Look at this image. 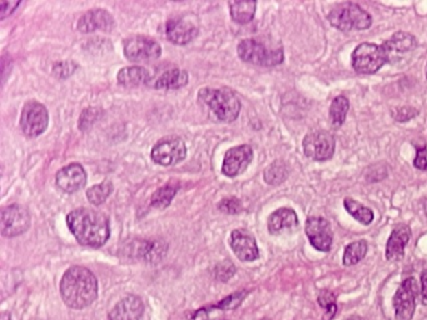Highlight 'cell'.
Wrapping results in <instances>:
<instances>
[{"mask_svg":"<svg viewBox=\"0 0 427 320\" xmlns=\"http://www.w3.org/2000/svg\"><path fill=\"white\" fill-rule=\"evenodd\" d=\"M66 224L82 245L101 248L110 235L109 220L101 211L80 208L66 215Z\"/></svg>","mask_w":427,"mask_h":320,"instance_id":"cell-1","label":"cell"},{"mask_svg":"<svg viewBox=\"0 0 427 320\" xmlns=\"http://www.w3.org/2000/svg\"><path fill=\"white\" fill-rule=\"evenodd\" d=\"M60 295L72 309H84L93 304L98 297V280L84 267H72L66 270L59 284Z\"/></svg>","mask_w":427,"mask_h":320,"instance_id":"cell-2","label":"cell"},{"mask_svg":"<svg viewBox=\"0 0 427 320\" xmlns=\"http://www.w3.org/2000/svg\"><path fill=\"white\" fill-rule=\"evenodd\" d=\"M198 98L221 122L231 123L239 116L241 103L231 90L203 88L198 93Z\"/></svg>","mask_w":427,"mask_h":320,"instance_id":"cell-3","label":"cell"},{"mask_svg":"<svg viewBox=\"0 0 427 320\" xmlns=\"http://www.w3.org/2000/svg\"><path fill=\"white\" fill-rule=\"evenodd\" d=\"M239 57L254 66H275L283 62L282 46H272L258 39H245L239 44Z\"/></svg>","mask_w":427,"mask_h":320,"instance_id":"cell-4","label":"cell"},{"mask_svg":"<svg viewBox=\"0 0 427 320\" xmlns=\"http://www.w3.org/2000/svg\"><path fill=\"white\" fill-rule=\"evenodd\" d=\"M327 19L332 27L342 31L369 29L372 25V16L355 3H342L336 5L330 12Z\"/></svg>","mask_w":427,"mask_h":320,"instance_id":"cell-5","label":"cell"},{"mask_svg":"<svg viewBox=\"0 0 427 320\" xmlns=\"http://www.w3.org/2000/svg\"><path fill=\"white\" fill-rule=\"evenodd\" d=\"M351 62L356 73L374 74L387 63V57L381 45L362 43L352 53Z\"/></svg>","mask_w":427,"mask_h":320,"instance_id":"cell-6","label":"cell"},{"mask_svg":"<svg viewBox=\"0 0 427 320\" xmlns=\"http://www.w3.org/2000/svg\"><path fill=\"white\" fill-rule=\"evenodd\" d=\"M21 128L23 133L29 137L36 138L43 134L49 124V114L48 110L36 101H30L24 105L21 116Z\"/></svg>","mask_w":427,"mask_h":320,"instance_id":"cell-7","label":"cell"},{"mask_svg":"<svg viewBox=\"0 0 427 320\" xmlns=\"http://www.w3.org/2000/svg\"><path fill=\"white\" fill-rule=\"evenodd\" d=\"M187 155V148L184 142L181 138L177 137H168V138L160 139V142L156 143L153 146L152 160L154 163L163 165V167H172L182 160H184Z\"/></svg>","mask_w":427,"mask_h":320,"instance_id":"cell-8","label":"cell"},{"mask_svg":"<svg viewBox=\"0 0 427 320\" xmlns=\"http://www.w3.org/2000/svg\"><path fill=\"white\" fill-rule=\"evenodd\" d=\"M302 146L307 158L315 161H326L333 157L336 140L328 131H313L304 137Z\"/></svg>","mask_w":427,"mask_h":320,"instance_id":"cell-9","label":"cell"},{"mask_svg":"<svg viewBox=\"0 0 427 320\" xmlns=\"http://www.w3.org/2000/svg\"><path fill=\"white\" fill-rule=\"evenodd\" d=\"M419 285L415 278H407L398 286L393 297V308L398 320H411L416 310Z\"/></svg>","mask_w":427,"mask_h":320,"instance_id":"cell-10","label":"cell"},{"mask_svg":"<svg viewBox=\"0 0 427 320\" xmlns=\"http://www.w3.org/2000/svg\"><path fill=\"white\" fill-rule=\"evenodd\" d=\"M30 226V214L22 205L13 204L1 211V234L8 238L25 233Z\"/></svg>","mask_w":427,"mask_h":320,"instance_id":"cell-11","label":"cell"},{"mask_svg":"<svg viewBox=\"0 0 427 320\" xmlns=\"http://www.w3.org/2000/svg\"><path fill=\"white\" fill-rule=\"evenodd\" d=\"M160 54L162 48L160 44L151 38L137 36L124 40V55L134 63L158 59Z\"/></svg>","mask_w":427,"mask_h":320,"instance_id":"cell-12","label":"cell"},{"mask_svg":"<svg viewBox=\"0 0 427 320\" xmlns=\"http://www.w3.org/2000/svg\"><path fill=\"white\" fill-rule=\"evenodd\" d=\"M306 235L312 247L327 253L331 250L333 241L332 226L327 219L311 217L306 222Z\"/></svg>","mask_w":427,"mask_h":320,"instance_id":"cell-13","label":"cell"},{"mask_svg":"<svg viewBox=\"0 0 427 320\" xmlns=\"http://www.w3.org/2000/svg\"><path fill=\"white\" fill-rule=\"evenodd\" d=\"M254 159V150L249 146H239L231 148L225 155L222 173L233 178L242 174Z\"/></svg>","mask_w":427,"mask_h":320,"instance_id":"cell-14","label":"cell"},{"mask_svg":"<svg viewBox=\"0 0 427 320\" xmlns=\"http://www.w3.org/2000/svg\"><path fill=\"white\" fill-rule=\"evenodd\" d=\"M124 252L131 256L132 259H141L145 262H158L167 252V244L163 241L156 240H136L132 241Z\"/></svg>","mask_w":427,"mask_h":320,"instance_id":"cell-15","label":"cell"},{"mask_svg":"<svg viewBox=\"0 0 427 320\" xmlns=\"http://www.w3.org/2000/svg\"><path fill=\"white\" fill-rule=\"evenodd\" d=\"M230 244L233 253L242 262H254L260 258V250L254 235L245 229L233 230Z\"/></svg>","mask_w":427,"mask_h":320,"instance_id":"cell-16","label":"cell"},{"mask_svg":"<svg viewBox=\"0 0 427 320\" xmlns=\"http://www.w3.org/2000/svg\"><path fill=\"white\" fill-rule=\"evenodd\" d=\"M56 183L59 189L66 193H75L87 183V173L78 163H73L62 168L56 175Z\"/></svg>","mask_w":427,"mask_h":320,"instance_id":"cell-17","label":"cell"},{"mask_svg":"<svg viewBox=\"0 0 427 320\" xmlns=\"http://www.w3.org/2000/svg\"><path fill=\"white\" fill-rule=\"evenodd\" d=\"M167 38L177 45H184L198 36V27L188 18L178 16L167 23Z\"/></svg>","mask_w":427,"mask_h":320,"instance_id":"cell-18","label":"cell"},{"mask_svg":"<svg viewBox=\"0 0 427 320\" xmlns=\"http://www.w3.org/2000/svg\"><path fill=\"white\" fill-rule=\"evenodd\" d=\"M381 46L386 53L387 63H395L402 55H405L406 53L413 51L417 46V39L410 33L398 31Z\"/></svg>","mask_w":427,"mask_h":320,"instance_id":"cell-19","label":"cell"},{"mask_svg":"<svg viewBox=\"0 0 427 320\" xmlns=\"http://www.w3.org/2000/svg\"><path fill=\"white\" fill-rule=\"evenodd\" d=\"M114 24V18L106 9H92L80 18L77 28L82 33H92L95 30L112 31Z\"/></svg>","mask_w":427,"mask_h":320,"instance_id":"cell-20","label":"cell"},{"mask_svg":"<svg viewBox=\"0 0 427 320\" xmlns=\"http://www.w3.org/2000/svg\"><path fill=\"white\" fill-rule=\"evenodd\" d=\"M145 312L142 299L130 295L117 303L109 313V320H141Z\"/></svg>","mask_w":427,"mask_h":320,"instance_id":"cell-21","label":"cell"},{"mask_svg":"<svg viewBox=\"0 0 427 320\" xmlns=\"http://www.w3.org/2000/svg\"><path fill=\"white\" fill-rule=\"evenodd\" d=\"M411 239V230L406 226H398L392 230L386 244V259L390 262H398L405 255V248Z\"/></svg>","mask_w":427,"mask_h":320,"instance_id":"cell-22","label":"cell"},{"mask_svg":"<svg viewBox=\"0 0 427 320\" xmlns=\"http://www.w3.org/2000/svg\"><path fill=\"white\" fill-rule=\"evenodd\" d=\"M298 226L296 211L290 208H281L273 211L268 218V230L273 235L291 232Z\"/></svg>","mask_w":427,"mask_h":320,"instance_id":"cell-23","label":"cell"},{"mask_svg":"<svg viewBox=\"0 0 427 320\" xmlns=\"http://www.w3.org/2000/svg\"><path fill=\"white\" fill-rule=\"evenodd\" d=\"M151 73L142 66H125L117 74V80L123 87H138L148 83Z\"/></svg>","mask_w":427,"mask_h":320,"instance_id":"cell-24","label":"cell"},{"mask_svg":"<svg viewBox=\"0 0 427 320\" xmlns=\"http://www.w3.org/2000/svg\"><path fill=\"white\" fill-rule=\"evenodd\" d=\"M188 83V73L182 69H171L166 73L162 74L158 79L156 80L153 87L163 90H172L187 85Z\"/></svg>","mask_w":427,"mask_h":320,"instance_id":"cell-25","label":"cell"},{"mask_svg":"<svg viewBox=\"0 0 427 320\" xmlns=\"http://www.w3.org/2000/svg\"><path fill=\"white\" fill-rule=\"evenodd\" d=\"M232 19L239 24H246L254 19L256 13V1H230Z\"/></svg>","mask_w":427,"mask_h":320,"instance_id":"cell-26","label":"cell"},{"mask_svg":"<svg viewBox=\"0 0 427 320\" xmlns=\"http://www.w3.org/2000/svg\"><path fill=\"white\" fill-rule=\"evenodd\" d=\"M343 205L354 218L360 222L363 226H369L374 222V211H371L367 206L362 205L361 203L356 202L352 198H345Z\"/></svg>","mask_w":427,"mask_h":320,"instance_id":"cell-27","label":"cell"},{"mask_svg":"<svg viewBox=\"0 0 427 320\" xmlns=\"http://www.w3.org/2000/svg\"><path fill=\"white\" fill-rule=\"evenodd\" d=\"M367 254V243L366 240H356L354 243L348 244L345 248V253H343V259L342 263L346 267H352L357 263L361 262L362 259Z\"/></svg>","mask_w":427,"mask_h":320,"instance_id":"cell-28","label":"cell"},{"mask_svg":"<svg viewBox=\"0 0 427 320\" xmlns=\"http://www.w3.org/2000/svg\"><path fill=\"white\" fill-rule=\"evenodd\" d=\"M350 109V102L343 95L336 96L330 107V119L333 126H341L345 123Z\"/></svg>","mask_w":427,"mask_h":320,"instance_id":"cell-29","label":"cell"},{"mask_svg":"<svg viewBox=\"0 0 427 320\" xmlns=\"http://www.w3.org/2000/svg\"><path fill=\"white\" fill-rule=\"evenodd\" d=\"M178 191V184L175 183H168L166 185H163L162 188L157 190L153 194L151 199V205L153 208H158V209H164L169 204L172 203L174 196Z\"/></svg>","mask_w":427,"mask_h":320,"instance_id":"cell-30","label":"cell"},{"mask_svg":"<svg viewBox=\"0 0 427 320\" xmlns=\"http://www.w3.org/2000/svg\"><path fill=\"white\" fill-rule=\"evenodd\" d=\"M290 170H289L287 164L283 163L282 160H277L265 170L263 176H265V182L267 184L278 185L287 179Z\"/></svg>","mask_w":427,"mask_h":320,"instance_id":"cell-31","label":"cell"},{"mask_svg":"<svg viewBox=\"0 0 427 320\" xmlns=\"http://www.w3.org/2000/svg\"><path fill=\"white\" fill-rule=\"evenodd\" d=\"M112 191H113V184L108 181H104L101 184H97L92 188H89L87 190V198L93 205H101L108 199Z\"/></svg>","mask_w":427,"mask_h":320,"instance_id":"cell-32","label":"cell"},{"mask_svg":"<svg viewBox=\"0 0 427 320\" xmlns=\"http://www.w3.org/2000/svg\"><path fill=\"white\" fill-rule=\"evenodd\" d=\"M319 304L326 309L325 319L331 320L337 313V306H336V295L332 291H322L319 295Z\"/></svg>","mask_w":427,"mask_h":320,"instance_id":"cell-33","label":"cell"},{"mask_svg":"<svg viewBox=\"0 0 427 320\" xmlns=\"http://www.w3.org/2000/svg\"><path fill=\"white\" fill-rule=\"evenodd\" d=\"M247 294H248V291H246L234 293V294H232L230 297L223 299V300H222L219 304L215 306V308H218V309H221V310H233V309L239 308V306L242 304V302H243V299L246 298Z\"/></svg>","mask_w":427,"mask_h":320,"instance_id":"cell-34","label":"cell"},{"mask_svg":"<svg viewBox=\"0 0 427 320\" xmlns=\"http://www.w3.org/2000/svg\"><path fill=\"white\" fill-rule=\"evenodd\" d=\"M236 273V267L233 263L230 261L219 263L216 268V278L221 282H227L230 280Z\"/></svg>","mask_w":427,"mask_h":320,"instance_id":"cell-35","label":"cell"},{"mask_svg":"<svg viewBox=\"0 0 427 320\" xmlns=\"http://www.w3.org/2000/svg\"><path fill=\"white\" fill-rule=\"evenodd\" d=\"M218 208L227 214H239L242 211V204L237 198H225L218 204Z\"/></svg>","mask_w":427,"mask_h":320,"instance_id":"cell-36","label":"cell"},{"mask_svg":"<svg viewBox=\"0 0 427 320\" xmlns=\"http://www.w3.org/2000/svg\"><path fill=\"white\" fill-rule=\"evenodd\" d=\"M77 66L73 62H58L53 66V73L60 79L72 75Z\"/></svg>","mask_w":427,"mask_h":320,"instance_id":"cell-37","label":"cell"},{"mask_svg":"<svg viewBox=\"0 0 427 320\" xmlns=\"http://www.w3.org/2000/svg\"><path fill=\"white\" fill-rule=\"evenodd\" d=\"M21 4V1H12V0H0V19H5L8 15L14 12L15 8Z\"/></svg>","mask_w":427,"mask_h":320,"instance_id":"cell-38","label":"cell"},{"mask_svg":"<svg viewBox=\"0 0 427 320\" xmlns=\"http://www.w3.org/2000/svg\"><path fill=\"white\" fill-rule=\"evenodd\" d=\"M413 165L417 168V169H420V170H426L427 169V148H421L417 150V154H416V158H415V161H413Z\"/></svg>","mask_w":427,"mask_h":320,"instance_id":"cell-39","label":"cell"},{"mask_svg":"<svg viewBox=\"0 0 427 320\" xmlns=\"http://www.w3.org/2000/svg\"><path fill=\"white\" fill-rule=\"evenodd\" d=\"M421 294H422L424 303L427 304V269L424 270L421 274Z\"/></svg>","mask_w":427,"mask_h":320,"instance_id":"cell-40","label":"cell"},{"mask_svg":"<svg viewBox=\"0 0 427 320\" xmlns=\"http://www.w3.org/2000/svg\"><path fill=\"white\" fill-rule=\"evenodd\" d=\"M210 319V315H208V310L207 309H198L196 313L193 314L192 320H208Z\"/></svg>","mask_w":427,"mask_h":320,"instance_id":"cell-41","label":"cell"},{"mask_svg":"<svg viewBox=\"0 0 427 320\" xmlns=\"http://www.w3.org/2000/svg\"><path fill=\"white\" fill-rule=\"evenodd\" d=\"M0 320H10V314L9 313L1 314V317H0Z\"/></svg>","mask_w":427,"mask_h":320,"instance_id":"cell-42","label":"cell"},{"mask_svg":"<svg viewBox=\"0 0 427 320\" xmlns=\"http://www.w3.org/2000/svg\"><path fill=\"white\" fill-rule=\"evenodd\" d=\"M345 320H366V319H363V318H361V317H358V315H352V317H350V318H347V319H345Z\"/></svg>","mask_w":427,"mask_h":320,"instance_id":"cell-43","label":"cell"},{"mask_svg":"<svg viewBox=\"0 0 427 320\" xmlns=\"http://www.w3.org/2000/svg\"><path fill=\"white\" fill-rule=\"evenodd\" d=\"M424 208H425V213H426V215H427V200H426V203H425V205H424Z\"/></svg>","mask_w":427,"mask_h":320,"instance_id":"cell-44","label":"cell"},{"mask_svg":"<svg viewBox=\"0 0 427 320\" xmlns=\"http://www.w3.org/2000/svg\"><path fill=\"white\" fill-rule=\"evenodd\" d=\"M426 78H427V68H426Z\"/></svg>","mask_w":427,"mask_h":320,"instance_id":"cell-45","label":"cell"},{"mask_svg":"<svg viewBox=\"0 0 427 320\" xmlns=\"http://www.w3.org/2000/svg\"><path fill=\"white\" fill-rule=\"evenodd\" d=\"M33 320H40V319H33Z\"/></svg>","mask_w":427,"mask_h":320,"instance_id":"cell-46","label":"cell"},{"mask_svg":"<svg viewBox=\"0 0 427 320\" xmlns=\"http://www.w3.org/2000/svg\"><path fill=\"white\" fill-rule=\"evenodd\" d=\"M263 320H268V319H263Z\"/></svg>","mask_w":427,"mask_h":320,"instance_id":"cell-47","label":"cell"}]
</instances>
